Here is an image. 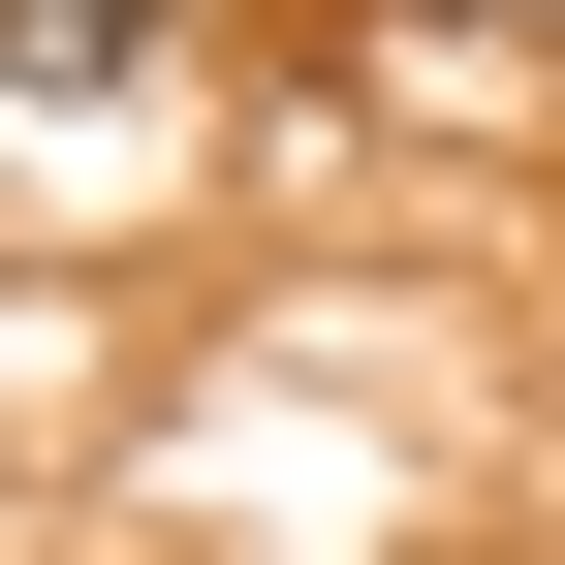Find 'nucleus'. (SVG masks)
<instances>
[{"label":"nucleus","mask_w":565,"mask_h":565,"mask_svg":"<svg viewBox=\"0 0 565 565\" xmlns=\"http://www.w3.org/2000/svg\"><path fill=\"white\" fill-rule=\"evenodd\" d=\"M189 0H0V126H63V95H126Z\"/></svg>","instance_id":"1"}]
</instances>
